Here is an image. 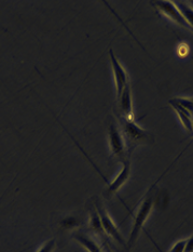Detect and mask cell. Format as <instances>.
<instances>
[{
	"instance_id": "cell-17",
	"label": "cell",
	"mask_w": 193,
	"mask_h": 252,
	"mask_svg": "<svg viewBox=\"0 0 193 252\" xmlns=\"http://www.w3.org/2000/svg\"><path fill=\"white\" fill-rule=\"evenodd\" d=\"M106 252H112V251H111V250H110V249H109V248H108V249H107V251H106Z\"/></svg>"
},
{
	"instance_id": "cell-15",
	"label": "cell",
	"mask_w": 193,
	"mask_h": 252,
	"mask_svg": "<svg viewBox=\"0 0 193 252\" xmlns=\"http://www.w3.org/2000/svg\"><path fill=\"white\" fill-rule=\"evenodd\" d=\"M186 243L187 239H181L179 242L176 243L172 248H170L169 252H185V248H186Z\"/></svg>"
},
{
	"instance_id": "cell-1",
	"label": "cell",
	"mask_w": 193,
	"mask_h": 252,
	"mask_svg": "<svg viewBox=\"0 0 193 252\" xmlns=\"http://www.w3.org/2000/svg\"><path fill=\"white\" fill-rule=\"evenodd\" d=\"M121 131L128 147L129 156L134 152L137 146L149 145L154 142V136L149 131L139 127L134 120H126L121 118Z\"/></svg>"
},
{
	"instance_id": "cell-9",
	"label": "cell",
	"mask_w": 193,
	"mask_h": 252,
	"mask_svg": "<svg viewBox=\"0 0 193 252\" xmlns=\"http://www.w3.org/2000/svg\"><path fill=\"white\" fill-rule=\"evenodd\" d=\"M74 239H76L82 247H83L87 252H105L101 246H99L92 237L87 236L83 233H74Z\"/></svg>"
},
{
	"instance_id": "cell-3",
	"label": "cell",
	"mask_w": 193,
	"mask_h": 252,
	"mask_svg": "<svg viewBox=\"0 0 193 252\" xmlns=\"http://www.w3.org/2000/svg\"><path fill=\"white\" fill-rule=\"evenodd\" d=\"M108 142L111 155L115 159L124 162L130 159L128 147H126L125 140L123 138L122 131L117 123H111L108 127Z\"/></svg>"
},
{
	"instance_id": "cell-5",
	"label": "cell",
	"mask_w": 193,
	"mask_h": 252,
	"mask_svg": "<svg viewBox=\"0 0 193 252\" xmlns=\"http://www.w3.org/2000/svg\"><path fill=\"white\" fill-rule=\"evenodd\" d=\"M109 58H110V64H111V69H112L114 83H115V95H117V98H118L121 94H122L125 87L130 84L129 76H128V73H126L125 68L123 67V65L119 62L117 57L114 56L112 50L109 51Z\"/></svg>"
},
{
	"instance_id": "cell-11",
	"label": "cell",
	"mask_w": 193,
	"mask_h": 252,
	"mask_svg": "<svg viewBox=\"0 0 193 252\" xmlns=\"http://www.w3.org/2000/svg\"><path fill=\"white\" fill-rule=\"evenodd\" d=\"M169 104L172 105V107L174 108V111L177 113L178 117L180 123L183 124L184 128L188 131V132H193V129H192V115L190 113H188L187 111H185L184 108H181L180 106H178L177 104H175L172 100L169 101Z\"/></svg>"
},
{
	"instance_id": "cell-10",
	"label": "cell",
	"mask_w": 193,
	"mask_h": 252,
	"mask_svg": "<svg viewBox=\"0 0 193 252\" xmlns=\"http://www.w3.org/2000/svg\"><path fill=\"white\" fill-rule=\"evenodd\" d=\"M89 216H90V224H89V225H90V228L92 229V231L101 237L106 236V234H105L103 225H102L101 218H99V215H98V212L96 210L94 204H93L90 207Z\"/></svg>"
},
{
	"instance_id": "cell-13",
	"label": "cell",
	"mask_w": 193,
	"mask_h": 252,
	"mask_svg": "<svg viewBox=\"0 0 193 252\" xmlns=\"http://www.w3.org/2000/svg\"><path fill=\"white\" fill-rule=\"evenodd\" d=\"M175 104H177L178 106L184 108L185 111L190 113L193 116V98H187V97H177L172 100Z\"/></svg>"
},
{
	"instance_id": "cell-6",
	"label": "cell",
	"mask_w": 193,
	"mask_h": 252,
	"mask_svg": "<svg viewBox=\"0 0 193 252\" xmlns=\"http://www.w3.org/2000/svg\"><path fill=\"white\" fill-rule=\"evenodd\" d=\"M154 7H157V9L160 11V12L163 13L165 16H167L168 19L175 22L176 24H178L179 26L184 27L186 30H190V26L187 23V21L185 20L184 15L181 14L178 8L176 7V4L172 1H157L153 2Z\"/></svg>"
},
{
	"instance_id": "cell-7",
	"label": "cell",
	"mask_w": 193,
	"mask_h": 252,
	"mask_svg": "<svg viewBox=\"0 0 193 252\" xmlns=\"http://www.w3.org/2000/svg\"><path fill=\"white\" fill-rule=\"evenodd\" d=\"M131 175V161L125 160L124 162H122V168L119 171V173L117 174L111 182L109 183L108 189H107V195L112 196L115 195L119 191V189L122 188V186L128 182V180L130 179Z\"/></svg>"
},
{
	"instance_id": "cell-14",
	"label": "cell",
	"mask_w": 193,
	"mask_h": 252,
	"mask_svg": "<svg viewBox=\"0 0 193 252\" xmlns=\"http://www.w3.org/2000/svg\"><path fill=\"white\" fill-rule=\"evenodd\" d=\"M54 248H55V239H50L49 242L43 244L40 247V249L37 252H53Z\"/></svg>"
},
{
	"instance_id": "cell-2",
	"label": "cell",
	"mask_w": 193,
	"mask_h": 252,
	"mask_svg": "<svg viewBox=\"0 0 193 252\" xmlns=\"http://www.w3.org/2000/svg\"><path fill=\"white\" fill-rule=\"evenodd\" d=\"M153 204H154L153 196L148 195L146 198L140 202V205L138 206V208H137V211L135 213V218H134L133 227H132L130 238H129V242H128L129 248L133 247L135 243L137 242V239H138L142 227H144L149 216H150V213L152 212Z\"/></svg>"
},
{
	"instance_id": "cell-12",
	"label": "cell",
	"mask_w": 193,
	"mask_h": 252,
	"mask_svg": "<svg viewBox=\"0 0 193 252\" xmlns=\"http://www.w3.org/2000/svg\"><path fill=\"white\" fill-rule=\"evenodd\" d=\"M176 7L178 8V10L181 12V14L184 15L185 20L187 21V23L190 26L191 31L193 32V8L190 7V5L187 2H181V1H175Z\"/></svg>"
},
{
	"instance_id": "cell-16",
	"label": "cell",
	"mask_w": 193,
	"mask_h": 252,
	"mask_svg": "<svg viewBox=\"0 0 193 252\" xmlns=\"http://www.w3.org/2000/svg\"><path fill=\"white\" fill-rule=\"evenodd\" d=\"M185 252H193V235H192L191 237H189L188 239H187Z\"/></svg>"
},
{
	"instance_id": "cell-4",
	"label": "cell",
	"mask_w": 193,
	"mask_h": 252,
	"mask_svg": "<svg viewBox=\"0 0 193 252\" xmlns=\"http://www.w3.org/2000/svg\"><path fill=\"white\" fill-rule=\"evenodd\" d=\"M94 206L98 212L99 218H101L102 225H103L105 234H106L108 237L113 239L118 245L125 246L126 244H125V240L123 238V235L120 233L118 226L115 225V223L112 221V219L110 218L109 213L107 212L105 206L98 199L94 202Z\"/></svg>"
},
{
	"instance_id": "cell-8",
	"label": "cell",
	"mask_w": 193,
	"mask_h": 252,
	"mask_svg": "<svg viewBox=\"0 0 193 252\" xmlns=\"http://www.w3.org/2000/svg\"><path fill=\"white\" fill-rule=\"evenodd\" d=\"M117 100L119 103V111L121 114V118L126 120H134L133 101H132V90L130 84L125 87L122 94H121Z\"/></svg>"
}]
</instances>
